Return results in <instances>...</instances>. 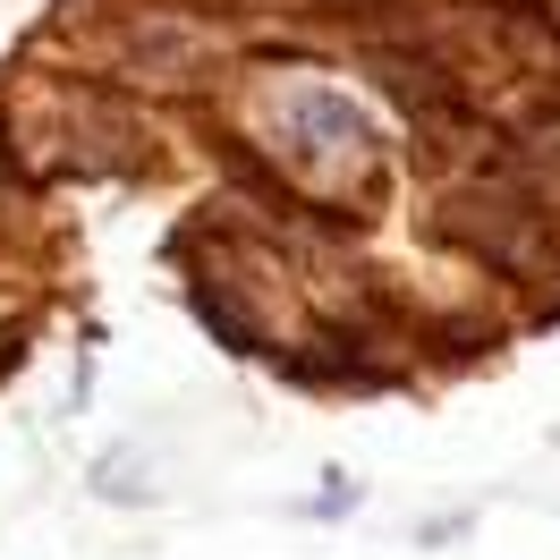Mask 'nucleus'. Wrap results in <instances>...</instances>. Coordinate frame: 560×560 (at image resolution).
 <instances>
[]
</instances>
